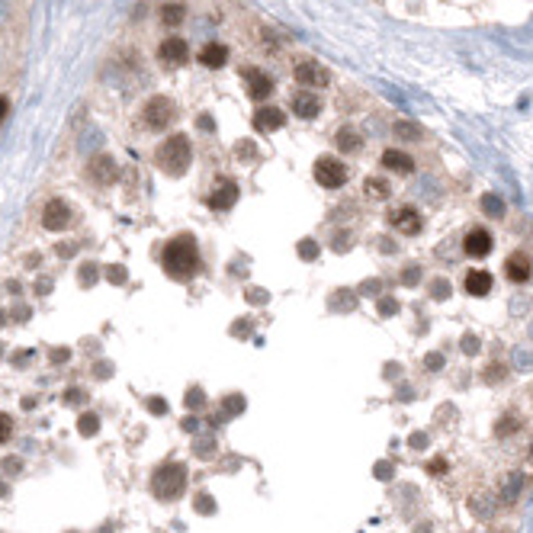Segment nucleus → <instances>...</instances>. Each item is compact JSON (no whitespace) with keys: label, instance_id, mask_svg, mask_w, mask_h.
Wrapping results in <instances>:
<instances>
[{"label":"nucleus","instance_id":"obj_30","mask_svg":"<svg viewBox=\"0 0 533 533\" xmlns=\"http://www.w3.org/2000/svg\"><path fill=\"white\" fill-rule=\"evenodd\" d=\"M447 296H450V283L437 280L434 283V299H447Z\"/></svg>","mask_w":533,"mask_h":533},{"label":"nucleus","instance_id":"obj_8","mask_svg":"<svg viewBox=\"0 0 533 533\" xmlns=\"http://www.w3.org/2000/svg\"><path fill=\"white\" fill-rule=\"evenodd\" d=\"M158 58L164 61L168 68H177V65H183L190 58V46H187V39H180V36H168L164 42L158 46Z\"/></svg>","mask_w":533,"mask_h":533},{"label":"nucleus","instance_id":"obj_31","mask_svg":"<svg viewBox=\"0 0 533 533\" xmlns=\"http://www.w3.org/2000/svg\"><path fill=\"white\" fill-rule=\"evenodd\" d=\"M418 273H421V267H408V270L402 273V283H414L418 280Z\"/></svg>","mask_w":533,"mask_h":533},{"label":"nucleus","instance_id":"obj_10","mask_svg":"<svg viewBox=\"0 0 533 533\" xmlns=\"http://www.w3.org/2000/svg\"><path fill=\"white\" fill-rule=\"evenodd\" d=\"M292 74H296L299 87H328V84H331V74H328V68H321L319 61H299Z\"/></svg>","mask_w":533,"mask_h":533},{"label":"nucleus","instance_id":"obj_14","mask_svg":"<svg viewBox=\"0 0 533 533\" xmlns=\"http://www.w3.org/2000/svg\"><path fill=\"white\" fill-rule=\"evenodd\" d=\"M244 81H248V94L254 100H267L273 94V77L267 71H257V68H244Z\"/></svg>","mask_w":533,"mask_h":533},{"label":"nucleus","instance_id":"obj_18","mask_svg":"<svg viewBox=\"0 0 533 533\" xmlns=\"http://www.w3.org/2000/svg\"><path fill=\"white\" fill-rule=\"evenodd\" d=\"M225 61H228V48L222 42H206L199 48V65L203 68H222Z\"/></svg>","mask_w":533,"mask_h":533},{"label":"nucleus","instance_id":"obj_26","mask_svg":"<svg viewBox=\"0 0 533 533\" xmlns=\"http://www.w3.org/2000/svg\"><path fill=\"white\" fill-rule=\"evenodd\" d=\"M81 434H97V414H81Z\"/></svg>","mask_w":533,"mask_h":533},{"label":"nucleus","instance_id":"obj_5","mask_svg":"<svg viewBox=\"0 0 533 533\" xmlns=\"http://www.w3.org/2000/svg\"><path fill=\"white\" fill-rule=\"evenodd\" d=\"M174 116H177V110H174V100H168V97H151L148 103H145V110H141V119H145V125L154 132H164L174 122Z\"/></svg>","mask_w":533,"mask_h":533},{"label":"nucleus","instance_id":"obj_29","mask_svg":"<svg viewBox=\"0 0 533 533\" xmlns=\"http://www.w3.org/2000/svg\"><path fill=\"white\" fill-rule=\"evenodd\" d=\"M399 312V302L395 299H383L379 302V315H395Z\"/></svg>","mask_w":533,"mask_h":533},{"label":"nucleus","instance_id":"obj_34","mask_svg":"<svg viewBox=\"0 0 533 533\" xmlns=\"http://www.w3.org/2000/svg\"><path fill=\"white\" fill-rule=\"evenodd\" d=\"M440 363H443V360H440V356H437V354H430V356H428V366H430V370H437V366H440Z\"/></svg>","mask_w":533,"mask_h":533},{"label":"nucleus","instance_id":"obj_4","mask_svg":"<svg viewBox=\"0 0 533 533\" xmlns=\"http://www.w3.org/2000/svg\"><path fill=\"white\" fill-rule=\"evenodd\" d=\"M347 177H350V170H347L344 161L331 158V154H321L319 161H315V180H319L325 190H337L344 187Z\"/></svg>","mask_w":533,"mask_h":533},{"label":"nucleus","instance_id":"obj_27","mask_svg":"<svg viewBox=\"0 0 533 533\" xmlns=\"http://www.w3.org/2000/svg\"><path fill=\"white\" fill-rule=\"evenodd\" d=\"M517 428H521V421H517V418H505V421L498 424V437H507V434H514Z\"/></svg>","mask_w":533,"mask_h":533},{"label":"nucleus","instance_id":"obj_21","mask_svg":"<svg viewBox=\"0 0 533 533\" xmlns=\"http://www.w3.org/2000/svg\"><path fill=\"white\" fill-rule=\"evenodd\" d=\"M183 19H187V7L183 3H164L161 7V23L164 26H180Z\"/></svg>","mask_w":533,"mask_h":533},{"label":"nucleus","instance_id":"obj_32","mask_svg":"<svg viewBox=\"0 0 533 533\" xmlns=\"http://www.w3.org/2000/svg\"><path fill=\"white\" fill-rule=\"evenodd\" d=\"M430 472H434V476H443V469H447V459H434V463H430Z\"/></svg>","mask_w":533,"mask_h":533},{"label":"nucleus","instance_id":"obj_15","mask_svg":"<svg viewBox=\"0 0 533 533\" xmlns=\"http://www.w3.org/2000/svg\"><path fill=\"white\" fill-rule=\"evenodd\" d=\"M286 122V112L276 110V106H263V110L254 112V129L257 132H276Z\"/></svg>","mask_w":533,"mask_h":533},{"label":"nucleus","instance_id":"obj_12","mask_svg":"<svg viewBox=\"0 0 533 533\" xmlns=\"http://www.w3.org/2000/svg\"><path fill=\"white\" fill-rule=\"evenodd\" d=\"M463 251L469 254V257H488L492 254V232L488 228H469L466 238H463Z\"/></svg>","mask_w":533,"mask_h":533},{"label":"nucleus","instance_id":"obj_2","mask_svg":"<svg viewBox=\"0 0 533 533\" xmlns=\"http://www.w3.org/2000/svg\"><path fill=\"white\" fill-rule=\"evenodd\" d=\"M190 161H193V148H190L187 135H170V139H164L158 145V151H154V164H158L168 177H180V174L190 168Z\"/></svg>","mask_w":533,"mask_h":533},{"label":"nucleus","instance_id":"obj_33","mask_svg":"<svg viewBox=\"0 0 533 533\" xmlns=\"http://www.w3.org/2000/svg\"><path fill=\"white\" fill-rule=\"evenodd\" d=\"M7 112H10V100L7 97H0V122L7 119Z\"/></svg>","mask_w":533,"mask_h":533},{"label":"nucleus","instance_id":"obj_16","mask_svg":"<svg viewBox=\"0 0 533 533\" xmlns=\"http://www.w3.org/2000/svg\"><path fill=\"white\" fill-rule=\"evenodd\" d=\"M385 170H392V174H414V161L405 154V151H395V148H385L383 158H379Z\"/></svg>","mask_w":533,"mask_h":533},{"label":"nucleus","instance_id":"obj_22","mask_svg":"<svg viewBox=\"0 0 533 533\" xmlns=\"http://www.w3.org/2000/svg\"><path fill=\"white\" fill-rule=\"evenodd\" d=\"M363 193H366L370 199H389L392 187H389V180H383V177H366Z\"/></svg>","mask_w":533,"mask_h":533},{"label":"nucleus","instance_id":"obj_11","mask_svg":"<svg viewBox=\"0 0 533 533\" xmlns=\"http://www.w3.org/2000/svg\"><path fill=\"white\" fill-rule=\"evenodd\" d=\"M87 170H90V180H94V183H100V187H110L112 180L119 177L116 158H110V154H97V158L87 164Z\"/></svg>","mask_w":533,"mask_h":533},{"label":"nucleus","instance_id":"obj_35","mask_svg":"<svg viewBox=\"0 0 533 533\" xmlns=\"http://www.w3.org/2000/svg\"><path fill=\"white\" fill-rule=\"evenodd\" d=\"M530 456H533V447H530Z\"/></svg>","mask_w":533,"mask_h":533},{"label":"nucleus","instance_id":"obj_7","mask_svg":"<svg viewBox=\"0 0 533 533\" xmlns=\"http://www.w3.org/2000/svg\"><path fill=\"white\" fill-rule=\"evenodd\" d=\"M505 276L511 283H527L533 276V261H530V254L527 251H511L507 254V261H505Z\"/></svg>","mask_w":533,"mask_h":533},{"label":"nucleus","instance_id":"obj_20","mask_svg":"<svg viewBox=\"0 0 533 533\" xmlns=\"http://www.w3.org/2000/svg\"><path fill=\"white\" fill-rule=\"evenodd\" d=\"M334 141H337V148L344 151V154H354V151L363 148V141H360V135H356L354 129H341L334 135Z\"/></svg>","mask_w":533,"mask_h":533},{"label":"nucleus","instance_id":"obj_3","mask_svg":"<svg viewBox=\"0 0 533 533\" xmlns=\"http://www.w3.org/2000/svg\"><path fill=\"white\" fill-rule=\"evenodd\" d=\"M183 485H187V472H183V466H161L158 476H154V495L164 498V501L180 498Z\"/></svg>","mask_w":533,"mask_h":533},{"label":"nucleus","instance_id":"obj_25","mask_svg":"<svg viewBox=\"0 0 533 533\" xmlns=\"http://www.w3.org/2000/svg\"><path fill=\"white\" fill-rule=\"evenodd\" d=\"M10 437H13V418L0 412V443H7Z\"/></svg>","mask_w":533,"mask_h":533},{"label":"nucleus","instance_id":"obj_9","mask_svg":"<svg viewBox=\"0 0 533 533\" xmlns=\"http://www.w3.org/2000/svg\"><path fill=\"white\" fill-rule=\"evenodd\" d=\"M42 225H46L48 232H65L68 225H71V209H68V203L48 199L46 209H42Z\"/></svg>","mask_w":533,"mask_h":533},{"label":"nucleus","instance_id":"obj_24","mask_svg":"<svg viewBox=\"0 0 533 533\" xmlns=\"http://www.w3.org/2000/svg\"><path fill=\"white\" fill-rule=\"evenodd\" d=\"M482 212H485L488 219H501V215H505V199L498 197V193H485V197H482Z\"/></svg>","mask_w":533,"mask_h":533},{"label":"nucleus","instance_id":"obj_13","mask_svg":"<svg viewBox=\"0 0 533 533\" xmlns=\"http://www.w3.org/2000/svg\"><path fill=\"white\" fill-rule=\"evenodd\" d=\"M290 103H292V112H296L299 119H315L321 112V100H319V94H312V90H296V94L290 97Z\"/></svg>","mask_w":533,"mask_h":533},{"label":"nucleus","instance_id":"obj_23","mask_svg":"<svg viewBox=\"0 0 533 533\" xmlns=\"http://www.w3.org/2000/svg\"><path fill=\"white\" fill-rule=\"evenodd\" d=\"M392 132H395V139H402V141H421L424 139V129L414 125V122H395Z\"/></svg>","mask_w":533,"mask_h":533},{"label":"nucleus","instance_id":"obj_28","mask_svg":"<svg viewBox=\"0 0 533 533\" xmlns=\"http://www.w3.org/2000/svg\"><path fill=\"white\" fill-rule=\"evenodd\" d=\"M463 350H466V354H479V337L476 334H466V337H463Z\"/></svg>","mask_w":533,"mask_h":533},{"label":"nucleus","instance_id":"obj_1","mask_svg":"<svg viewBox=\"0 0 533 533\" xmlns=\"http://www.w3.org/2000/svg\"><path fill=\"white\" fill-rule=\"evenodd\" d=\"M161 267L174 280H190L199 270V248L193 234H177L174 241H168L164 254H161Z\"/></svg>","mask_w":533,"mask_h":533},{"label":"nucleus","instance_id":"obj_19","mask_svg":"<svg viewBox=\"0 0 533 533\" xmlns=\"http://www.w3.org/2000/svg\"><path fill=\"white\" fill-rule=\"evenodd\" d=\"M492 283L495 280H492V273L488 270H469L463 286H466L469 296H488V292H492Z\"/></svg>","mask_w":533,"mask_h":533},{"label":"nucleus","instance_id":"obj_6","mask_svg":"<svg viewBox=\"0 0 533 533\" xmlns=\"http://www.w3.org/2000/svg\"><path fill=\"white\" fill-rule=\"evenodd\" d=\"M389 225L402 234H418L424 228V219L414 206H402V209H392V212H389Z\"/></svg>","mask_w":533,"mask_h":533},{"label":"nucleus","instance_id":"obj_17","mask_svg":"<svg viewBox=\"0 0 533 533\" xmlns=\"http://www.w3.org/2000/svg\"><path fill=\"white\" fill-rule=\"evenodd\" d=\"M234 199H238V183H234V180H222V183L215 187V193L209 197V206L212 209H232Z\"/></svg>","mask_w":533,"mask_h":533}]
</instances>
